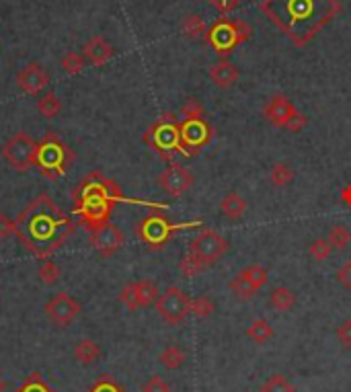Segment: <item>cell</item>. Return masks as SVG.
Here are the masks:
<instances>
[{"label":"cell","instance_id":"8d00e7d4","mask_svg":"<svg viewBox=\"0 0 351 392\" xmlns=\"http://www.w3.org/2000/svg\"><path fill=\"white\" fill-rule=\"evenodd\" d=\"M179 269H181V273H183L185 277H193V275H197V273H202V271H204V267L195 261V259H191L189 255H185V257L181 259V263H179Z\"/></svg>","mask_w":351,"mask_h":392},{"label":"cell","instance_id":"e575fe53","mask_svg":"<svg viewBox=\"0 0 351 392\" xmlns=\"http://www.w3.org/2000/svg\"><path fill=\"white\" fill-rule=\"evenodd\" d=\"M181 117L183 120H191V117H206V109L204 105L195 99V97H189L183 107H181Z\"/></svg>","mask_w":351,"mask_h":392},{"label":"cell","instance_id":"cb8c5ba5","mask_svg":"<svg viewBox=\"0 0 351 392\" xmlns=\"http://www.w3.org/2000/svg\"><path fill=\"white\" fill-rule=\"evenodd\" d=\"M185 359H187V353L183 351V348H179L175 343L167 345V348L161 351V355H158L161 366L167 368V370H179L185 364Z\"/></svg>","mask_w":351,"mask_h":392},{"label":"cell","instance_id":"e0dca14e","mask_svg":"<svg viewBox=\"0 0 351 392\" xmlns=\"http://www.w3.org/2000/svg\"><path fill=\"white\" fill-rule=\"evenodd\" d=\"M47 83H49V76H47V72H45L38 62L27 64V66H25L23 70H19V74H17V85H19V88H21L23 92H27V95H40V92L47 87Z\"/></svg>","mask_w":351,"mask_h":392},{"label":"cell","instance_id":"83f0119b","mask_svg":"<svg viewBox=\"0 0 351 392\" xmlns=\"http://www.w3.org/2000/svg\"><path fill=\"white\" fill-rule=\"evenodd\" d=\"M85 64H87V60H85V56L79 54V51H68V54L62 58V62H60L62 70H64L66 74H70V76L81 74L83 68H85Z\"/></svg>","mask_w":351,"mask_h":392},{"label":"cell","instance_id":"bcb514c9","mask_svg":"<svg viewBox=\"0 0 351 392\" xmlns=\"http://www.w3.org/2000/svg\"><path fill=\"white\" fill-rule=\"evenodd\" d=\"M4 389H6V382H4V380L0 378V392H4Z\"/></svg>","mask_w":351,"mask_h":392},{"label":"cell","instance_id":"8992f818","mask_svg":"<svg viewBox=\"0 0 351 392\" xmlns=\"http://www.w3.org/2000/svg\"><path fill=\"white\" fill-rule=\"evenodd\" d=\"M191 226H197V222L173 224L165 214H150L144 220H140V224L136 226V236L150 249L161 251L181 228H191Z\"/></svg>","mask_w":351,"mask_h":392},{"label":"cell","instance_id":"ffe728a7","mask_svg":"<svg viewBox=\"0 0 351 392\" xmlns=\"http://www.w3.org/2000/svg\"><path fill=\"white\" fill-rule=\"evenodd\" d=\"M220 212L222 216L228 220H240L247 214V199L236 193V191H230L224 195V199L220 202Z\"/></svg>","mask_w":351,"mask_h":392},{"label":"cell","instance_id":"7a4b0ae2","mask_svg":"<svg viewBox=\"0 0 351 392\" xmlns=\"http://www.w3.org/2000/svg\"><path fill=\"white\" fill-rule=\"evenodd\" d=\"M17 236L38 257L51 255L74 230L68 216L47 193H40L15 220Z\"/></svg>","mask_w":351,"mask_h":392},{"label":"cell","instance_id":"30bf717a","mask_svg":"<svg viewBox=\"0 0 351 392\" xmlns=\"http://www.w3.org/2000/svg\"><path fill=\"white\" fill-rule=\"evenodd\" d=\"M214 140V128L206 117H191L181 120V144L185 150V156H197L210 142Z\"/></svg>","mask_w":351,"mask_h":392},{"label":"cell","instance_id":"1f68e13d","mask_svg":"<svg viewBox=\"0 0 351 392\" xmlns=\"http://www.w3.org/2000/svg\"><path fill=\"white\" fill-rule=\"evenodd\" d=\"M261 392H296V389L284 374H273L263 382Z\"/></svg>","mask_w":351,"mask_h":392},{"label":"cell","instance_id":"9c48e42d","mask_svg":"<svg viewBox=\"0 0 351 392\" xmlns=\"http://www.w3.org/2000/svg\"><path fill=\"white\" fill-rule=\"evenodd\" d=\"M38 146L40 144L29 133L19 131L2 144V156L10 169H15L17 173H27L35 165Z\"/></svg>","mask_w":351,"mask_h":392},{"label":"cell","instance_id":"7c38bea8","mask_svg":"<svg viewBox=\"0 0 351 392\" xmlns=\"http://www.w3.org/2000/svg\"><path fill=\"white\" fill-rule=\"evenodd\" d=\"M156 312L169 322V325H181L191 314V298L177 286L167 288L158 300H156Z\"/></svg>","mask_w":351,"mask_h":392},{"label":"cell","instance_id":"ab89813d","mask_svg":"<svg viewBox=\"0 0 351 392\" xmlns=\"http://www.w3.org/2000/svg\"><path fill=\"white\" fill-rule=\"evenodd\" d=\"M337 281L351 292V259L343 263L339 269H337Z\"/></svg>","mask_w":351,"mask_h":392},{"label":"cell","instance_id":"d6a6232c","mask_svg":"<svg viewBox=\"0 0 351 392\" xmlns=\"http://www.w3.org/2000/svg\"><path fill=\"white\" fill-rule=\"evenodd\" d=\"M38 277H40V281L45 284V286H54V284L60 281V267L54 261L45 259L42 263V267L38 269Z\"/></svg>","mask_w":351,"mask_h":392},{"label":"cell","instance_id":"277c9868","mask_svg":"<svg viewBox=\"0 0 351 392\" xmlns=\"http://www.w3.org/2000/svg\"><path fill=\"white\" fill-rule=\"evenodd\" d=\"M253 35V27L240 19L220 17L206 31V44L210 45L220 58H228L238 45L247 44Z\"/></svg>","mask_w":351,"mask_h":392},{"label":"cell","instance_id":"d4e9b609","mask_svg":"<svg viewBox=\"0 0 351 392\" xmlns=\"http://www.w3.org/2000/svg\"><path fill=\"white\" fill-rule=\"evenodd\" d=\"M247 337H249L251 341L263 345V343H267V341L273 337V327H271L265 318H257V320H253V322L249 325Z\"/></svg>","mask_w":351,"mask_h":392},{"label":"cell","instance_id":"5bb4252c","mask_svg":"<svg viewBox=\"0 0 351 392\" xmlns=\"http://www.w3.org/2000/svg\"><path fill=\"white\" fill-rule=\"evenodd\" d=\"M88 240H90V247L101 257H111V255H115L122 249V245H124V232L115 224L103 222V224L90 228Z\"/></svg>","mask_w":351,"mask_h":392},{"label":"cell","instance_id":"f35d334b","mask_svg":"<svg viewBox=\"0 0 351 392\" xmlns=\"http://www.w3.org/2000/svg\"><path fill=\"white\" fill-rule=\"evenodd\" d=\"M335 335H337V339H339V343H341L343 348H351V318H345V320L337 327Z\"/></svg>","mask_w":351,"mask_h":392},{"label":"cell","instance_id":"7bdbcfd3","mask_svg":"<svg viewBox=\"0 0 351 392\" xmlns=\"http://www.w3.org/2000/svg\"><path fill=\"white\" fill-rule=\"evenodd\" d=\"M308 124V120H307V115H302L300 111L290 120V124L286 126V130H290V131H300L304 126Z\"/></svg>","mask_w":351,"mask_h":392},{"label":"cell","instance_id":"74e56055","mask_svg":"<svg viewBox=\"0 0 351 392\" xmlns=\"http://www.w3.org/2000/svg\"><path fill=\"white\" fill-rule=\"evenodd\" d=\"M142 392H171V386L161 376H150L142 384Z\"/></svg>","mask_w":351,"mask_h":392},{"label":"cell","instance_id":"52a82bcc","mask_svg":"<svg viewBox=\"0 0 351 392\" xmlns=\"http://www.w3.org/2000/svg\"><path fill=\"white\" fill-rule=\"evenodd\" d=\"M70 161H72V152L68 150V146H64L58 136L45 133L44 142L38 146V156H35V165L40 167V171L51 179L60 177L66 173Z\"/></svg>","mask_w":351,"mask_h":392},{"label":"cell","instance_id":"484cf974","mask_svg":"<svg viewBox=\"0 0 351 392\" xmlns=\"http://www.w3.org/2000/svg\"><path fill=\"white\" fill-rule=\"evenodd\" d=\"M101 355V349L99 345L92 341V339H81L74 348V357L76 361L85 364V366H90L92 361H97V357Z\"/></svg>","mask_w":351,"mask_h":392},{"label":"cell","instance_id":"8fae6325","mask_svg":"<svg viewBox=\"0 0 351 392\" xmlns=\"http://www.w3.org/2000/svg\"><path fill=\"white\" fill-rule=\"evenodd\" d=\"M267 277H269L267 269H265L263 265H257V263H255V265H249V267H245L243 271H238V273L230 279L228 290L232 292V296H234L236 300L247 302V300H251L253 296L259 294V290L267 284Z\"/></svg>","mask_w":351,"mask_h":392},{"label":"cell","instance_id":"7402d4cb","mask_svg":"<svg viewBox=\"0 0 351 392\" xmlns=\"http://www.w3.org/2000/svg\"><path fill=\"white\" fill-rule=\"evenodd\" d=\"M181 31L187 40H199V38H206L208 27H206V23L199 15L191 13L181 21Z\"/></svg>","mask_w":351,"mask_h":392},{"label":"cell","instance_id":"ac0fdd59","mask_svg":"<svg viewBox=\"0 0 351 392\" xmlns=\"http://www.w3.org/2000/svg\"><path fill=\"white\" fill-rule=\"evenodd\" d=\"M83 56L95 68H99V66H105L115 56V49H113V45L109 44L105 38L95 35V38H90L87 44L83 45Z\"/></svg>","mask_w":351,"mask_h":392},{"label":"cell","instance_id":"ba28073f","mask_svg":"<svg viewBox=\"0 0 351 392\" xmlns=\"http://www.w3.org/2000/svg\"><path fill=\"white\" fill-rule=\"evenodd\" d=\"M228 251H230V243L224 236H220L218 232L212 230V228H204L191 240L187 255L191 259H195L204 269H208L214 263H218Z\"/></svg>","mask_w":351,"mask_h":392},{"label":"cell","instance_id":"4316f807","mask_svg":"<svg viewBox=\"0 0 351 392\" xmlns=\"http://www.w3.org/2000/svg\"><path fill=\"white\" fill-rule=\"evenodd\" d=\"M329 245L337 251H343L348 249V245L351 243V230L345 224H335L331 230H329V236H327Z\"/></svg>","mask_w":351,"mask_h":392},{"label":"cell","instance_id":"d590c367","mask_svg":"<svg viewBox=\"0 0 351 392\" xmlns=\"http://www.w3.org/2000/svg\"><path fill=\"white\" fill-rule=\"evenodd\" d=\"M120 300H122V304L126 306L128 310H132V312L140 308V304H138V292H136V281H130V284H126L122 288Z\"/></svg>","mask_w":351,"mask_h":392},{"label":"cell","instance_id":"6da1fadb","mask_svg":"<svg viewBox=\"0 0 351 392\" xmlns=\"http://www.w3.org/2000/svg\"><path fill=\"white\" fill-rule=\"evenodd\" d=\"M341 10L339 0H263L261 13L292 44H310L318 31Z\"/></svg>","mask_w":351,"mask_h":392},{"label":"cell","instance_id":"d6986e66","mask_svg":"<svg viewBox=\"0 0 351 392\" xmlns=\"http://www.w3.org/2000/svg\"><path fill=\"white\" fill-rule=\"evenodd\" d=\"M240 79V70L230 60H220L210 68V81L218 88L234 87Z\"/></svg>","mask_w":351,"mask_h":392},{"label":"cell","instance_id":"f1b7e54d","mask_svg":"<svg viewBox=\"0 0 351 392\" xmlns=\"http://www.w3.org/2000/svg\"><path fill=\"white\" fill-rule=\"evenodd\" d=\"M269 179L275 187H284V185H290L294 181V171L288 163H275L271 167V173H269Z\"/></svg>","mask_w":351,"mask_h":392},{"label":"cell","instance_id":"f6af8a7d","mask_svg":"<svg viewBox=\"0 0 351 392\" xmlns=\"http://www.w3.org/2000/svg\"><path fill=\"white\" fill-rule=\"evenodd\" d=\"M341 199H343L345 206H350L351 208V183L350 185H345V189L341 191Z\"/></svg>","mask_w":351,"mask_h":392},{"label":"cell","instance_id":"5b68a950","mask_svg":"<svg viewBox=\"0 0 351 392\" xmlns=\"http://www.w3.org/2000/svg\"><path fill=\"white\" fill-rule=\"evenodd\" d=\"M144 142L158 152L161 158L173 161V156H185L183 144H181V122L173 113H163L146 131Z\"/></svg>","mask_w":351,"mask_h":392},{"label":"cell","instance_id":"f546056e","mask_svg":"<svg viewBox=\"0 0 351 392\" xmlns=\"http://www.w3.org/2000/svg\"><path fill=\"white\" fill-rule=\"evenodd\" d=\"M60 109H62V105H60V99L56 97V92H45L44 97L38 101V111H40V115H44L47 120L56 117V115L60 113Z\"/></svg>","mask_w":351,"mask_h":392},{"label":"cell","instance_id":"603a6c76","mask_svg":"<svg viewBox=\"0 0 351 392\" xmlns=\"http://www.w3.org/2000/svg\"><path fill=\"white\" fill-rule=\"evenodd\" d=\"M136 292H138V304H140V308H148V306L156 304V300L161 296L156 284L150 281V279H138L136 281Z\"/></svg>","mask_w":351,"mask_h":392},{"label":"cell","instance_id":"2e32d148","mask_svg":"<svg viewBox=\"0 0 351 392\" xmlns=\"http://www.w3.org/2000/svg\"><path fill=\"white\" fill-rule=\"evenodd\" d=\"M296 113H298V109L286 95H273L263 107L265 120L275 128H286Z\"/></svg>","mask_w":351,"mask_h":392},{"label":"cell","instance_id":"9a60e30c","mask_svg":"<svg viewBox=\"0 0 351 392\" xmlns=\"http://www.w3.org/2000/svg\"><path fill=\"white\" fill-rule=\"evenodd\" d=\"M195 183V177L193 173L183 167V165H177V163H171L163 173L158 174V187L171 195V197H181L183 193H187Z\"/></svg>","mask_w":351,"mask_h":392},{"label":"cell","instance_id":"4dcf8cb0","mask_svg":"<svg viewBox=\"0 0 351 392\" xmlns=\"http://www.w3.org/2000/svg\"><path fill=\"white\" fill-rule=\"evenodd\" d=\"M216 312V302L210 296H197L191 298V314L197 318H208Z\"/></svg>","mask_w":351,"mask_h":392},{"label":"cell","instance_id":"b9f144b4","mask_svg":"<svg viewBox=\"0 0 351 392\" xmlns=\"http://www.w3.org/2000/svg\"><path fill=\"white\" fill-rule=\"evenodd\" d=\"M214 8H218L220 13H230V10H234L243 0H208Z\"/></svg>","mask_w":351,"mask_h":392},{"label":"cell","instance_id":"ee69618b","mask_svg":"<svg viewBox=\"0 0 351 392\" xmlns=\"http://www.w3.org/2000/svg\"><path fill=\"white\" fill-rule=\"evenodd\" d=\"M92 392H124V389L120 384H115L113 380H103L92 389Z\"/></svg>","mask_w":351,"mask_h":392},{"label":"cell","instance_id":"3957f363","mask_svg":"<svg viewBox=\"0 0 351 392\" xmlns=\"http://www.w3.org/2000/svg\"><path fill=\"white\" fill-rule=\"evenodd\" d=\"M120 199H124L120 187L111 179H105L103 174L99 173L88 174L76 191L79 214L83 216V220L90 228L107 222L109 214H111V208Z\"/></svg>","mask_w":351,"mask_h":392},{"label":"cell","instance_id":"4fadbf2b","mask_svg":"<svg viewBox=\"0 0 351 392\" xmlns=\"http://www.w3.org/2000/svg\"><path fill=\"white\" fill-rule=\"evenodd\" d=\"M45 316L56 325V327H70L83 312V306L76 298L70 294H56L47 304L44 306Z\"/></svg>","mask_w":351,"mask_h":392},{"label":"cell","instance_id":"836d02e7","mask_svg":"<svg viewBox=\"0 0 351 392\" xmlns=\"http://www.w3.org/2000/svg\"><path fill=\"white\" fill-rule=\"evenodd\" d=\"M331 251H333V247L329 245L327 238H316V240H312V245H310V257L318 263L327 261V259L331 257Z\"/></svg>","mask_w":351,"mask_h":392},{"label":"cell","instance_id":"60d3db41","mask_svg":"<svg viewBox=\"0 0 351 392\" xmlns=\"http://www.w3.org/2000/svg\"><path fill=\"white\" fill-rule=\"evenodd\" d=\"M17 232V226H15V220H10L6 214L0 212V238H8Z\"/></svg>","mask_w":351,"mask_h":392},{"label":"cell","instance_id":"44dd1931","mask_svg":"<svg viewBox=\"0 0 351 392\" xmlns=\"http://www.w3.org/2000/svg\"><path fill=\"white\" fill-rule=\"evenodd\" d=\"M269 304H271V308L279 310V312H290L296 306V294L290 288L279 286V288H275L269 294Z\"/></svg>","mask_w":351,"mask_h":392}]
</instances>
